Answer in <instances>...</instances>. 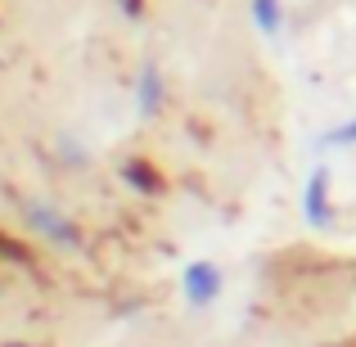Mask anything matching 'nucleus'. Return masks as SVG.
I'll return each mask as SVG.
<instances>
[{"instance_id":"obj_1","label":"nucleus","mask_w":356,"mask_h":347,"mask_svg":"<svg viewBox=\"0 0 356 347\" xmlns=\"http://www.w3.org/2000/svg\"><path fill=\"white\" fill-rule=\"evenodd\" d=\"M9 347H18V343H9Z\"/></svg>"}]
</instances>
